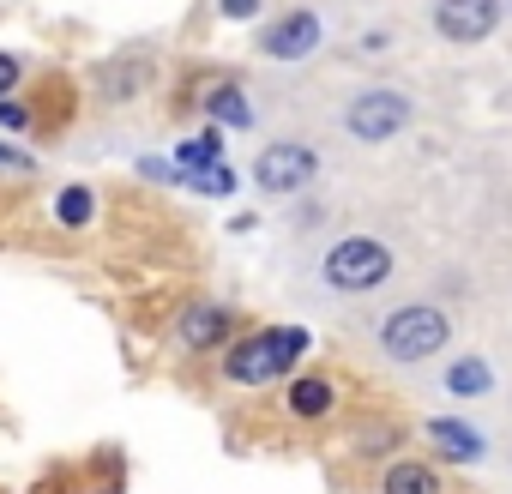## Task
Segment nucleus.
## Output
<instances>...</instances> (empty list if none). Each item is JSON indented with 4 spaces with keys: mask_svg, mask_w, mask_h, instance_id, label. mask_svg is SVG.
<instances>
[{
    "mask_svg": "<svg viewBox=\"0 0 512 494\" xmlns=\"http://www.w3.org/2000/svg\"><path fill=\"white\" fill-rule=\"evenodd\" d=\"M217 7H223V19H253V13H260V0H217Z\"/></svg>",
    "mask_w": 512,
    "mask_h": 494,
    "instance_id": "nucleus-20",
    "label": "nucleus"
},
{
    "mask_svg": "<svg viewBox=\"0 0 512 494\" xmlns=\"http://www.w3.org/2000/svg\"><path fill=\"white\" fill-rule=\"evenodd\" d=\"M0 169H31V157H25V151H13V145H0Z\"/></svg>",
    "mask_w": 512,
    "mask_h": 494,
    "instance_id": "nucleus-21",
    "label": "nucleus"
},
{
    "mask_svg": "<svg viewBox=\"0 0 512 494\" xmlns=\"http://www.w3.org/2000/svg\"><path fill=\"white\" fill-rule=\"evenodd\" d=\"M500 25V0H434V31L446 43H482Z\"/></svg>",
    "mask_w": 512,
    "mask_h": 494,
    "instance_id": "nucleus-8",
    "label": "nucleus"
},
{
    "mask_svg": "<svg viewBox=\"0 0 512 494\" xmlns=\"http://www.w3.org/2000/svg\"><path fill=\"white\" fill-rule=\"evenodd\" d=\"M175 163H181V175H187V169H205V163H223V139H217V133H199V139H187V145L175 151Z\"/></svg>",
    "mask_w": 512,
    "mask_h": 494,
    "instance_id": "nucleus-16",
    "label": "nucleus"
},
{
    "mask_svg": "<svg viewBox=\"0 0 512 494\" xmlns=\"http://www.w3.org/2000/svg\"><path fill=\"white\" fill-rule=\"evenodd\" d=\"M181 187H193V193H229L235 187V169L229 163H205V169H187Z\"/></svg>",
    "mask_w": 512,
    "mask_h": 494,
    "instance_id": "nucleus-17",
    "label": "nucleus"
},
{
    "mask_svg": "<svg viewBox=\"0 0 512 494\" xmlns=\"http://www.w3.org/2000/svg\"><path fill=\"white\" fill-rule=\"evenodd\" d=\"M410 121H416V103H410L404 91H392V85H368V91H356V97L344 103V133L362 139V145H386V139H398Z\"/></svg>",
    "mask_w": 512,
    "mask_h": 494,
    "instance_id": "nucleus-4",
    "label": "nucleus"
},
{
    "mask_svg": "<svg viewBox=\"0 0 512 494\" xmlns=\"http://www.w3.org/2000/svg\"><path fill=\"white\" fill-rule=\"evenodd\" d=\"M374 494H446V482H440V464L434 458H392L380 470V488Z\"/></svg>",
    "mask_w": 512,
    "mask_h": 494,
    "instance_id": "nucleus-11",
    "label": "nucleus"
},
{
    "mask_svg": "<svg viewBox=\"0 0 512 494\" xmlns=\"http://www.w3.org/2000/svg\"><path fill=\"white\" fill-rule=\"evenodd\" d=\"M440 392H446V398H458V404H476V398H488V392H494V368H488L482 356H452V362H446V374H440Z\"/></svg>",
    "mask_w": 512,
    "mask_h": 494,
    "instance_id": "nucleus-12",
    "label": "nucleus"
},
{
    "mask_svg": "<svg viewBox=\"0 0 512 494\" xmlns=\"http://www.w3.org/2000/svg\"><path fill=\"white\" fill-rule=\"evenodd\" d=\"M404 446V428L398 422H368L362 434H356V452L362 458H386V452H398Z\"/></svg>",
    "mask_w": 512,
    "mask_h": 494,
    "instance_id": "nucleus-15",
    "label": "nucleus"
},
{
    "mask_svg": "<svg viewBox=\"0 0 512 494\" xmlns=\"http://www.w3.org/2000/svg\"><path fill=\"white\" fill-rule=\"evenodd\" d=\"M0 127H7V133H25V127H31V109L13 103V97H0Z\"/></svg>",
    "mask_w": 512,
    "mask_h": 494,
    "instance_id": "nucleus-18",
    "label": "nucleus"
},
{
    "mask_svg": "<svg viewBox=\"0 0 512 494\" xmlns=\"http://www.w3.org/2000/svg\"><path fill=\"white\" fill-rule=\"evenodd\" d=\"M314 175H320V151L302 145V139H278L253 157V187L272 193V199H296Z\"/></svg>",
    "mask_w": 512,
    "mask_h": 494,
    "instance_id": "nucleus-5",
    "label": "nucleus"
},
{
    "mask_svg": "<svg viewBox=\"0 0 512 494\" xmlns=\"http://www.w3.org/2000/svg\"><path fill=\"white\" fill-rule=\"evenodd\" d=\"M260 49H266L272 61H302V55H314V49H320V19H314V13H290V19L266 25Z\"/></svg>",
    "mask_w": 512,
    "mask_h": 494,
    "instance_id": "nucleus-10",
    "label": "nucleus"
},
{
    "mask_svg": "<svg viewBox=\"0 0 512 494\" xmlns=\"http://www.w3.org/2000/svg\"><path fill=\"white\" fill-rule=\"evenodd\" d=\"M308 332L302 326H253L223 350V380L229 386H278L296 380L302 356H308Z\"/></svg>",
    "mask_w": 512,
    "mask_h": 494,
    "instance_id": "nucleus-1",
    "label": "nucleus"
},
{
    "mask_svg": "<svg viewBox=\"0 0 512 494\" xmlns=\"http://www.w3.org/2000/svg\"><path fill=\"white\" fill-rule=\"evenodd\" d=\"M235 308L229 302H187L175 314V344L193 350V356H211V350H229L235 344Z\"/></svg>",
    "mask_w": 512,
    "mask_h": 494,
    "instance_id": "nucleus-6",
    "label": "nucleus"
},
{
    "mask_svg": "<svg viewBox=\"0 0 512 494\" xmlns=\"http://www.w3.org/2000/svg\"><path fill=\"white\" fill-rule=\"evenodd\" d=\"M446 344H452V314H446L440 302H404V308H392V314L380 320V332H374V350H380L392 368H422V362H434Z\"/></svg>",
    "mask_w": 512,
    "mask_h": 494,
    "instance_id": "nucleus-2",
    "label": "nucleus"
},
{
    "mask_svg": "<svg viewBox=\"0 0 512 494\" xmlns=\"http://www.w3.org/2000/svg\"><path fill=\"white\" fill-rule=\"evenodd\" d=\"M284 410H290V422H326V416H338V380L332 374H296V380H284Z\"/></svg>",
    "mask_w": 512,
    "mask_h": 494,
    "instance_id": "nucleus-9",
    "label": "nucleus"
},
{
    "mask_svg": "<svg viewBox=\"0 0 512 494\" xmlns=\"http://www.w3.org/2000/svg\"><path fill=\"white\" fill-rule=\"evenodd\" d=\"M25 79V67L13 61V55H0V97H13V85Z\"/></svg>",
    "mask_w": 512,
    "mask_h": 494,
    "instance_id": "nucleus-19",
    "label": "nucleus"
},
{
    "mask_svg": "<svg viewBox=\"0 0 512 494\" xmlns=\"http://www.w3.org/2000/svg\"><path fill=\"white\" fill-rule=\"evenodd\" d=\"M422 446L434 452V464H464V470L488 458V434L476 422H464V416H428L422 422Z\"/></svg>",
    "mask_w": 512,
    "mask_h": 494,
    "instance_id": "nucleus-7",
    "label": "nucleus"
},
{
    "mask_svg": "<svg viewBox=\"0 0 512 494\" xmlns=\"http://www.w3.org/2000/svg\"><path fill=\"white\" fill-rule=\"evenodd\" d=\"M392 272H398V254L374 235H338L320 260V284L332 296H374Z\"/></svg>",
    "mask_w": 512,
    "mask_h": 494,
    "instance_id": "nucleus-3",
    "label": "nucleus"
},
{
    "mask_svg": "<svg viewBox=\"0 0 512 494\" xmlns=\"http://www.w3.org/2000/svg\"><path fill=\"white\" fill-rule=\"evenodd\" d=\"M97 217V193L91 187H61V199H55V223L61 229H85Z\"/></svg>",
    "mask_w": 512,
    "mask_h": 494,
    "instance_id": "nucleus-14",
    "label": "nucleus"
},
{
    "mask_svg": "<svg viewBox=\"0 0 512 494\" xmlns=\"http://www.w3.org/2000/svg\"><path fill=\"white\" fill-rule=\"evenodd\" d=\"M205 115H211L217 127H253V103H247L241 85H211V91H205Z\"/></svg>",
    "mask_w": 512,
    "mask_h": 494,
    "instance_id": "nucleus-13",
    "label": "nucleus"
}]
</instances>
